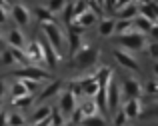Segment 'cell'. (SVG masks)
Wrapping results in <instances>:
<instances>
[{"label": "cell", "instance_id": "obj_1", "mask_svg": "<svg viewBox=\"0 0 158 126\" xmlns=\"http://www.w3.org/2000/svg\"><path fill=\"white\" fill-rule=\"evenodd\" d=\"M98 56H100L98 48H94L92 44H86L84 42V44L80 46V50L72 56L70 66H74V68H78V70H86V68H90V66L96 64Z\"/></svg>", "mask_w": 158, "mask_h": 126}, {"label": "cell", "instance_id": "obj_2", "mask_svg": "<svg viewBox=\"0 0 158 126\" xmlns=\"http://www.w3.org/2000/svg\"><path fill=\"white\" fill-rule=\"evenodd\" d=\"M118 44L122 46V48L130 50V52H134V50H142L144 46H146V36H144V32L134 30V32H130V34L118 36Z\"/></svg>", "mask_w": 158, "mask_h": 126}, {"label": "cell", "instance_id": "obj_3", "mask_svg": "<svg viewBox=\"0 0 158 126\" xmlns=\"http://www.w3.org/2000/svg\"><path fill=\"white\" fill-rule=\"evenodd\" d=\"M12 76L14 78H34V80H50L52 78L50 74H48V70L40 68V66H36V64H28L20 70H14Z\"/></svg>", "mask_w": 158, "mask_h": 126}, {"label": "cell", "instance_id": "obj_4", "mask_svg": "<svg viewBox=\"0 0 158 126\" xmlns=\"http://www.w3.org/2000/svg\"><path fill=\"white\" fill-rule=\"evenodd\" d=\"M42 30H44V36H46V38L58 48V52H62V48H64V34H62V30L58 28V24L44 22L42 24Z\"/></svg>", "mask_w": 158, "mask_h": 126}, {"label": "cell", "instance_id": "obj_5", "mask_svg": "<svg viewBox=\"0 0 158 126\" xmlns=\"http://www.w3.org/2000/svg\"><path fill=\"white\" fill-rule=\"evenodd\" d=\"M114 60L118 62L120 66L132 70V72H140V64L136 62V58L130 54V50H126V48H116L114 50Z\"/></svg>", "mask_w": 158, "mask_h": 126}, {"label": "cell", "instance_id": "obj_6", "mask_svg": "<svg viewBox=\"0 0 158 126\" xmlns=\"http://www.w3.org/2000/svg\"><path fill=\"white\" fill-rule=\"evenodd\" d=\"M82 32H84V26H82V24H78V22L68 24V44H70V54H72V56L82 46V42H80Z\"/></svg>", "mask_w": 158, "mask_h": 126}, {"label": "cell", "instance_id": "obj_7", "mask_svg": "<svg viewBox=\"0 0 158 126\" xmlns=\"http://www.w3.org/2000/svg\"><path fill=\"white\" fill-rule=\"evenodd\" d=\"M106 90H108V110H110L112 114H116V110H118V106H120V94H122V88L116 84L114 76H112L110 82L106 84Z\"/></svg>", "mask_w": 158, "mask_h": 126}, {"label": "cell", "instance_id": "obj_8", "mask_svg": "<svg viewBox=\"0 0 158 126\" xmlns=\"http://www.w3.org/2000/svg\"><path fill=\"white\" fill-rule=\"evenodd\" d=\"M40 44H42V52H44V62H48L50 66H56L62 58V52H58V48L48 38H42Z\"/></svg>", "mask_w": 158, "mask_h": 126}, {"label": "cell", "instance_id": "obj_9", "mask_svg": "<svg viewBox=\"0 0 158 126\" xmlns=\"http://www.w3.org/2000/svg\"><path fill=\"white\" fill-rule=\"evenodd\" d=\"M144 92V88L140 86V82L136 78H124L122 82V94L126 98H140Z\"/></svg>", "mask_w": 158, "mask_h": 126}, {"label": "cell", "instance_id": "obj_10", "mask_svg": "<svg viewBox=\"0 0 158 126\" xmlns=\"http://www.w3.org/2000/svg\"><path fill=\"white\" fill-rule=\"evenodd\" d=\"M60 110L64 112V114H72L74 110H76V94H74L72 90H64L60 94Z\"/></svg>", "mask_w": 158, "mask_h": 126}, {"label": "cell", "instance_id": "obj_11", "mask_svg": "<svg viewBox=\"0 0 158 126\" xmlns=\"http://www.w3.org/2000/svg\"><path fill=\"white\" fill-rule=\"evenodd\" d=\"M138 14H140V4H136V2H130V4H124V6L116 8V16H118V18L134 20Z\"/></svg>", "mask_w": 158, "mask_h": 126}, {"label": "cell", "instance_id": "obj_12", "mask_svg": "<svg viewBox=\"0 0 158 126\" xmlns=\"http://www.w3.org/2000/svg\"><path fill=\"white\" fill-rule=\"evenodd\" d=\"M124 112L128 114V118H138V116H142V104H140V98H126V102H124Z\"/></svg>", "mask_w": 158, "mask_h": 126}, {"label": "cell", "instance_id": "obj_13", "mask_svg": "<svg viewBox=\"0 0 158 126\" xmlns=\"http://www.w3.org/2000/svg\"><path fill=\"white\" fill-rule=\"evenodd\" d=\"M12 18L16 20V24L26 26V24L30 22V12H28V8L22 6V4H14V6H12Z\"/></svg>", "mask_w": 158, "mask_h": 126}, {"label": "cell", "instance_id": "obj_14", "mask_svg": "<svg viewBox=\"0 0 158 126\" xmlns=\"http://www.w3.org/2000/svg\"><path fill=\"white\" fill-rule=\"evenodd\" d=\"M26 54L32 62H44V52H42V44L38 42H30L26 44Z\"/></svg>", "mask_w": 158, "mask_h": 126}, {"label": "cell", "instance_id": "obj_15", "mask_svg": "<svg viewBox=\"0 0 158 126\" xmlns=\"http://www.w3.org/2000/svg\"><path fill=\"white\" fill-rule=\"evenodd\" d=\"M134 30H136L134 20H128V18H118V20H116V30H114L116 36L130 34V32H134Z\"/></svg>", "mask_w": 158, "mask_h": 126}, {"label": "cell", "instance_id": "obj_16", "mask_svg": "<svg viewBox=\"0 0 158 126\" xmlns=\"http://www.w3.org/2000/svg\"><path fill=\"white\" fill-rule=\"evenodd\" d=\"M6 42L8 46H18V48H26V40H24V34L20 30H8L6 34Z\"/></svg>", "mask_w": 158, "mask_h": 126}, {"label": "cell", "instance_id": "obj_17", "mask_svg": "<svg viewBox=\"0 0 158 126\" xmlns=\"http://www.w3.org/2000/svg\"><path fill=\"white\" fill-rule=\"evenodd\" d=\"M60 88H62V82H60V80H52V82L48 84V86L44 88L42 92H40V96H38V102H44L46 98H50V96L58 94V92H60Z\"/></svg>", "mask_w": 158, "mask_h": 126}, {"label": "cell", "instance_id": "obj_18", "mask_svg": "<svg viewBox=\"0 0 158 126\" xmlns=\"http://www.w3.org/2000/svg\"><path fill=\"white\" fill-rule=\"evenodd\" d=\"M134 26H136V30H140V32H144V34H148V32L152 30V26H154V20H150V18H146V16L138 14V16L134 18Z\"/></svg>", "mask_w": 158, "mask_h": 126}, {"label": "cell", "instance_id": "obj_19", "mask_svg": "<svg viewBox=\"0 0 158 126\" xmlns=\"http://www.w3.org/2000/svg\"><path fill=\"white\" fill-rule=\"evenodd\" d=\"M96 18H98V14H96V12L92 10V8H90V10H86L84 14H80V16H78V18L74 20V22L82 24L84 28H90V26H92L94 22H96Z\"/></svg>", "mask_w": 158, "mask_h": 126}, {"label": "cell", "instance_id": "obj_20", "mask_svg": "<svg viewBox=\"0 0 158 126\" xmlns=\"http://www.w3.org/2000/svg\"><path fill=\"white\" fill-rule=\"evenodd\" d=\"M116 30V20L114 18H104L100 20V26H98V32L100 36H112Z\"/></svg>", "mask_w": 158, "mask_h": 126}, {"label": "cell", "instance_id": "obj_21", "mask_svg": "<svg viewBox=\"0 0 158 126\" xmlns=\"http://www.w3.org/2000/svg\"><path fill=\"white\" fill-rule=\"evenodd\" d=\"M52 110H54V108L46 106V104H40V106L32 112V124L40 122V120H44V118H48V116H52Z\"/></svg>", "mask_w": 158, "mask_h": 126}, {"label": "cell", "instance_id": "obj_22", "mask_svg": "<svg viewBox=\"0 0 158 126\" xmlns=\"http://www.w3.org/2000/svg\"><path fill=\"white\" fill-rule=\"evenodd\" d=\"M94 76H96V80L102 84V86H106L108 82H110V78L114 76V72H112L110 66H100V68L94 72Z\"/></svg>", "mask_w": 158, "mask_h": 126}, {"label": "cell", "instance_id": "obj_23", "mask_svg": "<svg viewBox=\"0 0 158 126\" xmlns=\"http://www.w3.org/2000/svg\"><path fill=\"white\" fill-rule=\"evenodd\" d=\"M10 94H12V98H20V96H26V94H30V90L26 88V84H24V80H16V82L10 86Z\"/></svg>", "mask_w": 158, "mask_h": 126}, {"label": "cell", "instance_id": "obj_24", "mask_svg": "<svg viewBox=\"0 0 158 126\" xmlns=\"http://www.w3.org/2000/svg\"><path fill=\"white\" fill-rule=\"evenodd\" d=\"M34 14L38 16V20H40L42 24H44V22H54V12H52L48 6H38V8L34 10Z\"/></svg>", "mask_w": 158, "mask_h": 126}, {"label": "cell", "instance_id": "obj_25", "mask_svg": "<svg viewBox=\"0 0 158 126\" xmlns=\"http://www.w3.org/2000/svg\"><path fill=\"white\" fill-rule=\"evenodd\" d=\"M62 12H64V22H66V24H72L74 20H76V2L68 0Z\"/></svg>", "mask_w": 158, "mask_h": 126}, {"label": "cell", "instance_id": "obj_26", "mask_svg": "<svg viewBox=\"0 0 158 126\" xmlns=\"http://www.w3.org/2000/svg\"><path fill=\"white\" fill-rule=\"evenodd\" d=\"M96 104L100 106V112L108 110V90H106V86H102L100 92L96 94Z\"/></svg>", "mask_w": 158, "mask_h": 126}, {"label": "cell", "instance_id": "obj_27", "mask_svg": "<svg viewBox=\"0 0 158 126\" xmlns=\"http://www.w3.org/2000/svg\"><path fill=\"white\" fill-rule=\"evenodd\" d=\"M80 126H106V120L98 114H92V116H86Z\"/></svg>", "mask_w": 158, "mask_h": 126}, {"label": "cell", "instance_id": "obj_28", "mask_svg": "<svg viewBox=\"0 0 158 126\" xmlns=\"http://www.w3.org/2000/svg\"><path fill=\"white\" fill-rule=\"evenodd\" d=\"M140 14L142 16H146V18H150V20H158V12L154 10V6H150V4H140Z\"/></svg>", "mask_w": 158, "mask_h": 126}, {"label": "cell", "instance_id": "obj_29", "mask_svg": "<svg viewBox=\"0 0 158 126\" xmlns=\"http://www.w3.org/2000/svg\"><path fill=\"white\" fill-rule=\"evenodd\" d=\"M12 104H14L16 108H28V106H32V94L20 96V98H12Z\"/></svg>", "mask_w": 158, "mask_h": 126}, {"label": "cell", "instance_id": "obj_30", "mask_svg": "<svg viewBox=\"0 0 158 126\" xmlns=\"http://www.w3.org/2000/svg\"><path fill=\"white\" fill-rule=\"evenodd\" d=\"M84 118H86V112L82 110V108H76V110H74L72 114H70V122H72V124H76V126H80Z\"/></svg>", "mask_w": 158, "mask_h": 126}, {"label": "cell", "instance_id": "obj_31", "mask_svg": "<svg viewBox=\"0 0 158 126\" xmlns=\"http://www.w3.org/2000/svg\"><path fill=\"white\" fill-rule=\"evenodd\" d=\"M82 110L86 112V116H92V114H98V112H100V106L96 104V100H90V102H86L84 106H82Z\"/></svg>", "mask_w": 158, "mask_h": 126}, {"label": "cell", "instance_id": "obj_32", "mask_svg": "<svg viewBox=\"0 0 158 126\" xmlns=\"http://www.w3.org/2000/svg\"><path fill=\"white\" fill-rule=\"evenodd\" d=\"M68 90H72L76 96L84 94V88H82V84H80V78H74V80H70V82H68Z\"/></svg>", "mask_w": 158, "mask_h": 126}, {"label": "cell", "instance_id": "obj_33", "mask_svg": "<svg viewBox=\"0 0 158 126\" xmlns=\"http://www.w3.org/2000/svg\"><path fill=\"white\" fill-rule=\"evenodd\" d=\"M126 120H128V114L124 112V108L116 110V114H114V126H124Z\"/></svg>", "mask_w": 158, "mask_h": 126}, {"label": "cell", "instance_id": "obj_34", "mask_svg": "<svg viewBox=\"0 0 158 126\" xmlns=\"http://www.w3.org/2000/svg\"><path fill=\"white\" fill-rule=\"evenodd\" d=\"M66 2H68V0H50V2H48V8H50L52 12H62L64 6H66Z\"/></svg>", "mask_w": 158, "mask_h": 126}, {"label": "cell", "instance_id": "obj_35", "mask_svg": "<svg viewBox=\"0 0 158 126\" xmlns=\"http://www.w3.org/2000/svg\"><path fill=\"white\" fill-rule=\"evenodd\" d=\"M86 10H90V2L88 0H76V18L80 14H84Z\"/></svg>", "mask_w": 158, "mask_h": 126}, {"label": "cell", "instance_id": "obj_36", "mask_svg": "<svg viewBox=\"0 0 158 126\" xmlns=\"http://www.w3.org/2000/svg\"><path fill=\"white\" fill-rule=\"evenodd\" d=\"M14 62H16V58H14V54H12V50L10 48H6V50H4V52H2V64H14Z\"/></svg>", "mask_w": 158, "mask_h": 126}, {"label": "cell", "instance_id": "obj_37", "mask_svg": "<svg viewBox=\"0 0 158 126\" xmlns=\"http://www.w3.org/2000/svg\"><path fill=\"white\" fill-rule=\"evenodd\" d=\"M62 114H64L62 110H56V108L52 110V126H62V124H64V120H62Z\"/></svg>", "mask_w": 158, "mask_h": 126}, {"label": "cell", "instance_id": "obj_38", "mask_svg": "<svg viewBox=\"0 0 158 126\" xmlns=\"http://www.w3.org/2000/svg\"><path fill=\"white\" fill-rule=\"evenodd\" d=\"M142 116H144V118H154V116H158V102L152 104V106H148L146 110L142 112Z\"/></svg>", "mask_w": 158, "mask_h": 126}, {"label": "cell", "instance_id": "obj_39", "mask_svg": "<svg viewBox=\"0 0 158 126\" xmlns=\"http://www.w3.org/2000/svg\"><path fill=\"white\" fill-rule=\"evenodd\" d=\"M22 80H24V84H26V88L30 90V94L38 88V82H40V80H34V78H22Z\"/></svg>", "mask_w": 158, "mask_h": 126}, {"label": "cell", "instance_id": "obj_40", "mask_svg": "<svg viewBox=\"0 0 158 126\" xmlns=\"http://www.w3.org/2000/svg\"><path fill=\"white\" fill-rule=\"evenodd\" d=\"M144 90H146L148 94H158V80H150L144 86Z\"/></svg>", "mask_w": 158, "mask_h": 126}, {"label": "cell", "instance_id": "obj_41", "mask_svg": "<svg viewBox=\"0 0 158 126\" xmlns=\"http://www.w3.org/2000/svg\"><path fill=\"white\" fill-rule=\"evenodd\" d=\"M148 52H150L152 58H158V40H152L148 44Z\"/></svg>", "mask_w": 158, "mask_h": 126}, {"label": "cell", "instance_id": "obj_42", "mask_svg": "<svg viewBox=\"0 0 158 126\" xmlns=\"http://www.w3.org/2000/svg\"><path fill=\"white\" fill-rule=\"evenodd\" d=\"M118 6V0H104V8L106 10H114Z\"/></svg>", "mask_w": 158, "mask_h": 126}, {"label": "cell", "instance_id": "obj_43", "mask_svg": "<svg viewBox=\"0 0 158 126\" xmlns=\"http://www.w3.org/2000/svg\"><path fill=\"white\" fill-rule=\"evenodd\" d=\"M34 126H52V116H48V118L40 120V122H34Z\"/></svg>", "mask_w": 158, "mask_h": 126}, {"label": "cell", "instance_id": "obj_44", "mask_svg": "<svg viewBox=\"0 0 158 126\" xmlns=\"http://www.w3.org/2000/svg\"><path fill=\"white\" fill-rule=\"evenodd\" d=\"M148 34L152 36V40H158V24H154V26H152V30L148 32Z\"/></svg>", "mask_w": 158, "mask_h": 126}, {"label": "cell", "instance_id": "obj_45", "mask_svg": "<svg viewBox=\"0 0 158 126\" xmlns=\"http://www.w3.org/2000/svg\"><path fill=\"white\" fill-rule=\"evenodd\" d=\"M130 2H136V0H118V6H116V8L124 6V4H130Z\"/></svg>", "mask_w": 158, "mask_h": 126}, {"label": "cell", "instance_id": "obj_46", "mask_svg": "<svg viewBox=\"0 0 158 126\" xmlns=\"http://www.w3.org/2000/svg\"><path fill=\"white\" fill-rule=\"evenodd\" d=\"M152 68H154V74L158 76V62H154V66H152Z\"/></svg>", "mask_w": 158, "mask_h": 126}, {"label": "cell", "instance_id": "obj_47", "mask_svg": "<svg viewBox=\"0 0 158 126\" xmlns=\"http://www.w3.org/2000/svg\"><path fill=\"white\" fill-rule=\"evenodd\" d=\"M68 126H76V124H72V122H70V124H68Z\"/></svg>", "mask_w": 158, "mask_h": 126}, {"label": "cell", "instance_id": "obj_48", "mask_svg": "<svg viewBox=\"0 0 158 126\" xmlns=\"http://www.w3.org/2000/svg\"><path fill=\"white\" fill-rule=\"evenodd\" d=\"M6 2H10V0H6Z\"/></svg>", "mask_w": 158, "mask_h": 126}]
</instances>
